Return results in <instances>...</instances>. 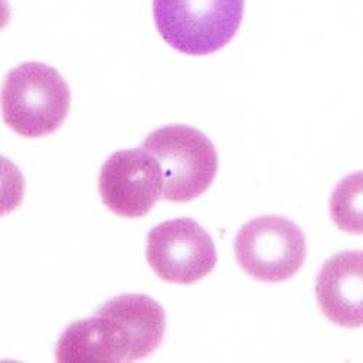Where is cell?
I'll use <instances>...</instances> for the list:
<instances>
[{
	"label": "cell",
	"instance_id": "cell-3",
	"mask_svg": "<svg viewBox=\"0 0 363 363\" xmlns=\"http://www.w3.org/2000/svg\"><path fill=\"white\" fill-rule=\"evenodd\" d=\"M245 0H153L162 38L176 51L208 55L224 48L243 21Z\"/></svg>",
	"mask_w": 363,
	"mask_h": 363
},
{
	"label": "cell",
	"instance_id": "cell-1",
	"mask_svg": "<svg viewBox=\"0 0 363 363\" xmlns=\"http://www.w3.org/2000/svg\"><path fill=\"white\" fill-rule=\"evenodd\" d=\"M166 313L148 295L108 299L94 317L72 323L55 346L60 363H124L145 359L162 345Z\"/></svg>",
	"mask_w": 363,
	"mask_h": 363
},
{
	"label": "cell",
	"instance_id": "cell-9",
	"mask_svg": "<svg viewBox=\"0 0 363 363\" xmlns=\"http://www.w3.org/2000/svg\"><path fill=\"white\" fill-rule=\"evenodd\" d=\"M330 217L339 230L363 234V170L343 177L330 196Z\"/></svg>",
	"mask_w": 363,
	"mask_h": 363
},
{
	"label": "cell",
	"instance_id": "cell-4",
	"mask_svg": "<svg viewBox=\"0 0 363 363\" xmlns=\"http://www.w3.org/2000/svg\"><path fill=\"white\" fill-rule=\"evenodd\" d=\"M143 148L160 163L166 201H194L216 180L218 172L216 147L196 128L182 124L162 127L147 135Z\"/></svg>",
	"mask_w": 363,
	"mask_h": 363
},
{
	"label": "cell",
	"instance_id": "cell-7",
	"mask_svg": "<svg viewBox=\"0 0 363 363\" xmlns=\"http://www.w3.org/2000/svg\"><path fill=\"white\" fill-rule=\"evenodd\" d=\"M163 185L160 163L143 147L116 151L99 174L102 202L124 218L147 216L163 196Z\"/></svg>",
	"mask_w": 363,
	"mask_h": 363
},
{
	"label": "cell",
	"instance_id": "cell-8",
	"mask_svg": "<svg viewBox=\"0 0 363 363\" xmlns=\"http://www.w3.org/2000/svg\"><path fill=\"white\" fill-rule=\"evenodd\" d=\"M315 296L331 323L343 328L363 327V252H342L324 262Z\"/></svg>",
	"mask_w": 363,
	"mask_h": 363
},
{
	"label": "cell",
	"instance_id": "cell-2",
	"mask_svg": "<svg viewBox=\"0 0 363 363\" xmlns=\"http://www.w3.org/2000/svg\"><path fill=\"white\" fill-rule=\"evenodd\" d=\"M72 102L66 80L44 63H23L11 70L2 89L5 124L18 135L40 138L65 124Z\"/></svg>",
	"mask_w": 363,
	"mask_h": 363
},
{
	"label": "cell",
	"instance_id": "cell-5",
	"mask_svg": "<svg viewBox=\"0 0 363 363\" xmlns=\"http://www.w3.org/2000/svg\"><path fill=\"white\" fill-rule=\"evenodd\" d=\"M237 263L252 278L278 284L295 277L307 257L302 230L281 216H263L240 228L234 241Z\"/></svg>",
	"mask_w": 363,
	"mask_h": 363
},
{
	"label": "cell",
	"instance_id": "cell-6",
	"mask_svg": "<svg viewBox=\"0 0 363 363\" xmlns=\"http://www.w3.org/2000/svg\"><path fill=\"white\" fill-rule=\"evenodd\" d=\"M145 256L155 274L170 284L191 285L217 264L213 237L192 218H176L148 233Z\"/></svg>",
	"mask_w": 363,
	"mask_h": 363
}]
</instances>
